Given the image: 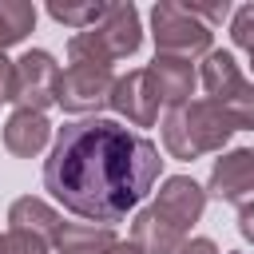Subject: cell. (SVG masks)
<instances>
[{"instance_id": "obj_1", "label": "cell", "mask_w": 254, "mask_h": 254, "mask_svg": "<svg viewBox=\"0 0 254 254\" xmlns=\"http://www.w3.org/2000/svg\"><path fill=\"white\" fill-rule=\"evenodd\" d=\"M159 147L111 119H75L56 135L44 159V190L52 198L99 226H111L135 210L159 179Z\"/></svg>"}, {"instance_id": "obj_2", "label": "cell", "mask_w": 254, "mask_h": 254, "mask_svg": "<svg viewBox=\"0 0 254 254\" xmlns=\"http://www.w3.org/2000/svg\"><path fill=\"white\" fill-rule=\"evenodd\" d=\"M202 206H206V190L194 179L175 175L159 187V198L135 214L131 242L143 254H179L187 246L190 226L202 218Z\"/></svg>"}, {"instance_id": "obj_3", "label": "cell", "mask_w": 254, "mask_h": 254, "mask_svg": "<svg viewBox=\"0 0 254 254\" xmlns=\"http://www.w3.org/2000/svg\"><path fill=\"white\" fill-rule=\"evenodd\" d=\"M230 135H234V123L210 99H190L183 107H171L163 119V147L171 151V159H183V163L222 151Z\"/></svg>"}, {"instance_id": "obj_4", "label": "cell", "mask_w": 254, "mask_h": 254, "mask_svg": "<svg viewBox=\"0 0 254 254\" xmlns=\"http://www.w3.org/2000/svg\"><path fill=\"white\" fill-rule=\"evenodd\" d=\"M143 44V28H139V12L135 4H111L107 16L87 28L75 32L67 40V56L71 60H95V64H115L123 56H135Z\"/></svg>"}, {"instance_id": "obj_5", "label": "cell", "mask_w": 254, "mask_h": 254, "mask_svg": "<svg viewBox=\"0 0 254 254\" xmlns=\"http://www.w3.org/2000/svg\"><path fill=\"white\" fill-rule=\"evenodd\" d=\"M198 83L206 87L210 103L234 123V131H254V83L238 71L230 52H210L202 60Z\"/></svg>"}, {"instance_id": "obj_6", "label": "cell", "mask_w": 254, "mask_h": 254, "mask_svg": "<svg viewBox=\"0 0 254 254\" xmlns=\"http://www.w3.org/2000/svg\"><path fill=\"white\" fill-rule=\"evenodd\" d=\"M151 36H155V48L159 56H179V60H194V56H210V40L214 32L187 8V4H175V0H159L151 8Z\"/></svg>"}, {"instance_id": "obj_7", "label": "cell", "mask_w": 254, "mask_h": 254, "mask_svg": "<svg viewBox=\"0 0 254 254\" xmlns=\"http://www.w3.org/2000/svg\"><path fill=\"white\" fill-rule=\"evenodd\" d=\"M115 71L111 64H95V60H71L67 71L60 75V95L56 103L71 115H95L99 107H111V91H115Z\"/></svg>"}, {"instance_id": "obj_8", "label": "cell", "mask_w": 254, "mask_h": 254, "mask_svg": "<svg viewBox=\"0 0 254 254\" xmlns=\"http://www.w3.org/2000/svg\"><path fill=\"white\" fill-rule=\"evenodd\" d=\"M60 64L52 60V52L36 48V52H24L12 67V103L20 111H44L56 103L60 95Z\"/></svg>"}, {"instance_id": "obj_9", "label": "cell", "mask_w": 254, "mask_h": 254, "mask_svg": "<svg viewBox=\"0 0 254 254\" xmlns=\"http://www.w3.org/2000/svg\"><path fill=\"white\" fill-rule=\"evenodd\" d=\"M206 190L218 202H234L238 210L246 202H254V147H238V151H226L222 159H214Z\"/></svg>"}, {"instance_id": "obj_10", "label": "cell", "mask_w": 254, "mask_h": 254, "mask_svg": "<svg viewBox=\"0 0 254 254\" xmlns=\"http://www.w3.org/2000/svg\"><path fill=\"white\" fill-rule=\"evenodd\" d=\"M111 107L131 123V127H151L159 119V95L151 87L147 67H135L127 75H119L115 91H111Z\"/></svg>"}, {"instance_id": "obj_11", "label": "cell", "mask_w": 254, "mask_h": 254, "mask_svg": "<svg viewBox=\"0 0 254 254\" xmlns=\"http://www.w3.org/2000/svg\"><path fill=\"white\" fill-rule=\"evenodd\" d=\"M147 75H151V87L159 95V103L167 107H183L190 103V91L198 83V71L190 60H179V56H155L147 64Z\"/></svg>"}, {"instance_id": "obj_12", "label": "cell", "mask_w": 254, "mask_h": 254, "mask_svg": "<svg viewBox=\"0 0 254 254\" xmlns=\"http://www.w3.org/2000/svg\"><path fill=\"white\" fill-rule=\"evenodd\" d=\"M48 139H52V123H48L44 111H20L16 107L8 115V123H4V147L12 155H20V159L40 155L48 147Z\"/></svg>"}, {"instance_id": "obj_13", "label": "cell", "mask_w": 254, "mask_h": 254, "mask_svg": "<svg viewBox=\"0 0 254 254\" xmlns=\"http://www.w3.org/2000/svg\"><path fill=\"white\" fill-rule=\"evenodd\" d=\"M8 230H24V234H36V238H44V242H56L60 230H64V218H60L44 198L24 194V198H16L12 210H8Z\"/></svg>"}, {"instance_id": "obj_14", "label": "cell", "mask_w": 254, "mask_h": 254, "mask_svg": "<svg viewBox=\"0 0 254 254\" xmlns=\"http://www.w3.org/2000/svg\"><path fill=\"white\" fill-rule=\"evenodd\" d=\"M119 238L111 234V226H95V222H64L60 238L52 242V254H103L107 246H115Z\"/></svg>"}, {"instance_id": "obj_15", "label": "cell", "mask_w": 254, "mask_h": 254, "mask_svg": "<svg viewBox=\"0 0 254 254\" xmlns=\"http://www.w3.org/2000/svg\"><path fill=\"white\" fill-rule=\"evenodd\" d=\"M36 24V4L28 0H0V52L20 44Z\"/></svg>"}, {"instance_id": "obj_16", "label": "cell", "mask_w": 254, "mask_h": 254, "mask_svg": "<svg viewBox=\"0 0 254 254\" xmlns=\"http://www.w3.org/2000/svg\"><path fill=\"white\" fill-rule=\"evenodd\" d=\"M107 8L111 4H60V0H52L48 16L60 20V24H67V28H75V32H87V28H95L107 16Z\"/></svg>"}, {"instance_id": "obj_17", "label": "cell", "mask_w": 254, "mask_h": 254, "mask_svg": "<svg viewBox=\"0 0 254 254\" xmlns=\"http://www.w3.org/2000/svg\"><path fill=\"white\" fill-rule=\"evenodd\" d=\"M0 254H52V242L24 234V230H4L0 234Z\"/></svg>"}, {"instance_id": "obj_18", "label": "cell", "mask_w": 254, "mask_h": 254, "mask_svg": "<svg viewBox=\"0 0 254 254\" xmlns=\"http://www.w3.org/2000/svg\"><path fill=\"white\" fill-rule=\"evenodd\" d=\"M230 40L246 52H254V4H242L234 16H230Z\"/></svg>"}, {"instance_id": "obj_19", "label": "cell", "mask_w": 254, "mask_h": 254, "mask_svg": "<svg viewBox=\"0 0 254 254\" xmlns=\"http://www.w3.org/2000/svg\"><path fill=\"white\" fill-rule=\"evenodd\" d=\"M12 67H16V64L0 52V103H8V99H12Z\"/></svg>"}, {"instance_id": "obj_20", "label": "cell", "mask_w": 254, "mask_h": 254, "mask_svg": "<svg viewBox=\"0 0 254 254\" xmlns=\"http://www.w3.org/2000/svg\"><path fill=\"white\" fill-rule=\"evenodd\" d=\"M238 234H242L246 242H254V202H246V206L238 210Z\"/></svg>"}, {"instance_id": "obj_21", "label": "cell", "mask_w": 254, "mask_h": 254, "mask_svg": "<svg viewBox=\"0 0 254 254\" xmlns=\"http://www.w3.org/2000/svg\"><path fill=\"white\" fill-rule=\"evenodd\" d=\"M179 254H218V246H214L210 238H187V246H183Z\"/></svg>"}, {"instance_id": "obj_22", "label": "cell", "mask_w": 254, "mask_h": 254, "mask_svg": "<svg viewBox=\"0 0 254 254\" xmlns=\"http://www.w3.org/2000/svg\"><path fill=\"white\" fill-rule=\"evenodd\" d=\"M103 254H143V250H139L135 242H115V246H107Z\"/></svg>"}, {"instance_id": "obj_23", "label": "cell", "mask_w": 254, "mask_h": 254, "mask_svg": "<svg viewBox=\"0 0 254 254\" xmlns=\"http://www.w3.org/2000/svg\"><path fill=\"white\" fill-rule=\"evenodd\" d=\"M250 67H254V52H250Z\"/></svg>"}]
</instances>
